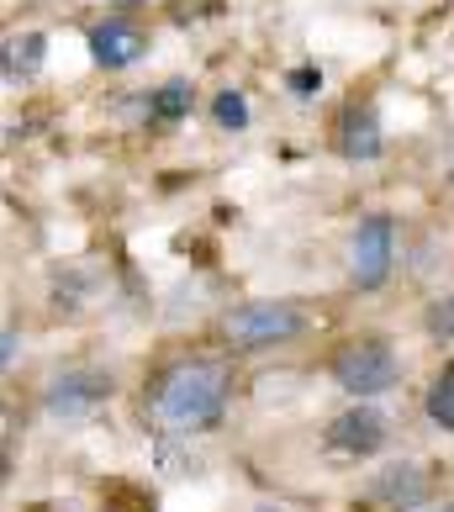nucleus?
<instances>
[{
	"label": "nucleus",
	"instance_id": "f257e3e1",
	"mask_svg": "<svg viewBox=\"0 0 454 512\" xmlns=\"http://www.w3.org/2000/svg\"><path fill=\"white\" fill-rule=\"evenodd\" d=\"M148 412L169 433H212L227 412V365H217V359H175L169 370H159L154 391H148Z\"/></svg>",
	"mask_w": 454,
	"mask_h": 512
},
{
	"label": "nucleus",
	"instance_id": "f03ea898",
	"mask_svg": "<svg viewBox=\"0 0 454 512\" xmlns=\"http://www.w3.org/2000/svg\"><path fill=\"white\" fill-rule=\"evenodd\" d=\"M312 328V317L296 301H243L222 317V333L233 349H275Z\"/></svg>",
	"mask_w": 454,
	"mask_h": 512
},
{
	"label": "nucleus",
	"instance_id": "7ed1b4c3",
	"mask_svg": "<svg viewBox=\"0 0 454 512\" xmlns=\"http://www.w3.org/2000/svg\"><path fill=\"white\" fill-rule=\"evenodd\" d=\"M396 375H402V365H396V349L386 338H349V344L333 354V381L349 396H359V402L386 396L396 386Z\"/></svg>",
	"mask_w": 454,
	"mask_h": 512
},
{
	"label": "nucleus",
	"instance_id": "20e7f679",
	"mask_svg": "<svg viewBox=\"0 0 454 512\" xmlns=\"http://www.w3.org/2000/svg\"><path fill=\"white\" fill-rule=\"evenodd\" d=\"M391 259H396V227L386 212H370L354 227V243H349V280L359 291H381L391 275Z\"/></svg>",
	"mask_w": 454,
	"mask_h": 512
},
{
	"label": "nucleus",
	"instance_id": "39448f33",
	"mask_svg": "<svg viewBox=\"0 0 454 512\" xmlns=\"http://www.w3.org/2000/svg\"><path fill=\"white\" fill-rule=\"evenodd\" d=\"M111 396V375L106 370H69L48 386L43 396V412L48 417H85L90 407H101Z\"/></svg>",
	"mask_w": 454,
	"mask_h": 512
},
{
	"label": "nucleus",
	"instance_id": "423d86ee",
	"mask_svg": "<svg viewBox=\"0 0 454 512\" xmlns=\"http://www.w3.org/2000/svg\"><path fill=\"white\" fill-rule=\"evenodd\" d=\"M428 491H433L428 470H423V465H412V460L375 470V481H370V497H375V502H386L391 512H418V507L428 502Z\"/></svg>",
	"mask_w": 454,
	"mask_h": 512
},
{
	"label": "nucleus",
	"instance_id": "0eeeda50",
	"mask_svg": "<svg viewBox=\"0 0 454 512\" xmlns=\"http://www.w3.org/2000/svg\"><path fill=\"white\" fill-rule=\"evenodd\" d=\"M328 444L338 454H375L386 444V417L375 412V407H349V412H338L333 417V428H328Z\"/></svg>",
	"mask_w": 454,
	"mask_h": 512
},
{
	"label": "nucleus",
	"instance_id": "6e6552de",
	"mask_svg": "<svg viewBox=\"0 0 454 512\" xmlns=\"http://www.w3.org/2000/svg\"><path fill=\"white\" fill-rule=\"evenodd\" d=\"M143 32L132 27V22H101L96 32H90V59H96L101 69H127V64H138L143 59Z\"/></svg>",
	"mask_w": 454,
	"mask_h": 512
},
{
	"label": "nucleus",
	"instance_id": "1a4fd4ad",
	"mask_svg": "<svg viewBox=\"0 0 454 512\" xmlns=\"http://www.w3.org/2000/svg\"><path fill=\"white\" fill-rule=\"evenodd\" d=\"M338 154L349 164L381 159V122H375L370 106H349L344 117H338Z\"/></svg>",
	"mask_w": 454,
	"mask_h": 512
},
{
	"label": "nucleus",
	"instance_id": "9d476101",
	"mask_svg": "<svg viewBox=\"0 0 454 512\" xmlns=\"http://www.w3.org/2000/svg\"><path fill=\"white\" fill-rule=\"evenodd\" d=\"M43 32H27V37H6V74L11 80H32L37 69H43Z\"/></svg>",
	"mask_w": 454,
	"mask_h": 512
},
{
	"label": "nucleus",
	"instance_id": "9b49d317",
	"mask_svg": "<svg viewBox=\"0 0 454 512\" xmlns=\"http://www.w3.org/2000/svg\"><path fill=\"white\" fill-rule=\"evenodd\" d=\"M423 412H428L433 428L454 433V365H444L439 375H433V386H428V396H423Z\"/></svg>",
	"mask_w": 454,
	"mask_h": 512
},
{
	"label": "nucleus",
	"instance_id": "f8f14e48",
	"mask_svg": "<svg viewBox=\"0 0 454 512\" xmlns=\"http://www.w3.org/2000/svg\"><path fill=\"white\" fill-rule=\"evenodd\" d=\"M185 111H191V85H185V80H169L159 96H154V106H148V117H154V122H180Z\"/></svg>",
	"mask_w": 454,
	"mask_h": 512
},
{
	"label": "nucleus",
	"instance_id": "ddd939ff",
	"mask_svg": "<svg viewBox=\"0 0 454 512\" xmlns=\"http://www.w3.org/2000/svg\"><path fill=\"white\" fill-rule=\"evenodd\" d=\"M212 117H217V127L238 132V127H249V101H243L238 90H222V96L212 101Z\"/></svg>",
	"mask_w": 454,
	"mask_h": 512
},
{
	"label": "nucleus",
	"instance_id": "4468645a",
	"mask_svg": "<svg viewBox=\"0 0 454 512\" xmlns=\"http://www.w3.org/2000/svg\"><path fill=\"white\" fill-rule=\"evenodd\" d=\"M428 333L433 338H454V296H444V301L428 307Z\"/></svg>",
	"mask_w": 454,
	"mask_h": 512
},
{
	"label": "nucleus",
	"instance_id": "2eb2a0df",
	"mask_svg": "<svg viewBox=\"0 0 454 512\" xmlns=\"http://www.w3.org/2000/svg\"><path fill=\"white\" fill-rule=\"evenodd\" d=\"M286 85H291V96H296V101H307V96H317L323 74H317L312 64H301V69H291V74H286Z\"/></svg>",
	"mask_w": 454,
	"mask_h": 512
},
{
	"label": "nucleus",
	"instance_id": "dca6fc26",
	"mask_svg": "<svg viewBox=\"0 0 454 512\" xmlns=\"http://www.w3.org/2000/svg\"><path fill=\"white\" fill-rule=\"evenodd\" d=\"M16 344H22V338H16V328H6V344H0V365H11V359H16Z\"/></svg>",
	"mask_w": 454,
	"mask_h": 512
},
{
	"label": "nucleus",
	"instance_id": "f3484780",
	"mask_svg": "<svg viewBox=\"0 0 454 512\" xmlns=\"http://www.w3.org/2000/svg\"><path fill=\"white\" fill-rule=\"evenodd\" d=\"M259 512H286V507H270V502H264V507H259Z\"/></svg>",
	"mask_w": 454,
	"mask_h": 512
},
{
	"label": "nucleus",
	"instance_id": "a211bd4d",
	"mask_svg": "<svg viewBox=\"0 0 454 512\" xmlns=\"http://www.w3.org/2000/svg\"><path fill=\"white\" fill-rule=\"evenodd\" d=\"M111 6H132V0H111Z\"/></svg>",
	"mask_w": 454,
	"mask_h": 512
},
{
	"label": "nucleus",
	"instance_id": "6ab92c4d",
	"mask_svg": "<svg viewBox=\"0 0 454 512\" xmlns=\"http://www.w3.org/2000/svg\"><path fill=\"white\" fill-rule=\"evenodd\" d=\"M444 512H454V507H444Z\"/></svg>",
	"mask_w": 454,
	"mask_h": 512
}]
</instances>
